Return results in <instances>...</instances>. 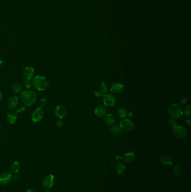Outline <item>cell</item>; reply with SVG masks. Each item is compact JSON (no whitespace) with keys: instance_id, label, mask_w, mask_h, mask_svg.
<instances>
[{"instance_id":"obj_1","label":"cell","mask_w":191,"mask_h":192,"mask_svg":"<svg viewBox=\"0 0 191 192\" xmlns=\"http://www.w3.org/2000/svg\"><path fill=\"white\" fill-rule=\"evenodd\" d=\"M32 84L38 91H46L49 87V82L47 79L42 75H38L33 79Z\"/></svg>"},{"instance_id":"obj_2","label":"cell","mask_w":191,"mask_h":192,"mask_svg":"<svg viewBox=\"0 0 191 192\" xmlns=\"http://www.w3.org/2000/svg\"><path fill=\"white\" fill-rule=\"evenodd\" d=\"M36 93L29 90L22 92L20 95L21 102L26 106H31L33 105L36 103Z\"/></svg>"},{"instance_id":"obj_3","label":"cell","mask_w":191,"mask_h":192,"mask_svg":"<svg viewBox=\"0 0 191 192\" xmlns=\"http://www.w3.org/2000/svg\"><path fill=\"white\" fill-rule=\"evenodd\" d=\"M168 113L171 118L178 119L181 117L183 114V111L181 105L178 104H173L169 107Z\"/></svg>"},{"instance_id":"obj_4","label":"cell","mask_w":191,"mask_h":192,"mask_svg":"<svg viewBox=\"0 0 191 192\" xmlns=\"http://www.w3.org/2000/svg\"><path fill=\"white\" fill-rule=\"evenodd\" d=\"M172 134L177 138L183 139L187 137V131L182 126L177 125L175 126L173 128Z\"/></svg>"},{"instance_id":"obj_5","label":"cell","mask_w":191,"mask_h":192,"mask_svg":"<svg viewBox=\"0 0 191 192\" xmlns=\"http://www.w3.org/2000/svg\"><path fill=\"white\" fill-rule=\"evenodd\" d=\"M120 126L122 130L128 132L131 131L134 127V124L131 120L128 119H123L120 121Z\"/></svg>"},{"instance_id":"obj_6","label":"cell","mask_w":191,"mask_h":192,"mask_svg":"<svg viewBox=\"0 0 191 192\" xmlns=\"http://www.w3.org/2000/svg\"><path fill=\"white\" fill-rule=\"evenodd\" d=\"M35 71L32 66H26L23 70V76L25 81H31L34 75Z\"/></svg>"},{"instance_id":"obj_7","label":"cell","mask_w":191,"mask_h":192,"mask_svg":"<svg viewBox=\"0 0 191 192\" xmlns=\"http://www.w3.org/2000/svg\"><path fill=\"white\" fill-rule=\"evenodd\" d=\"M103 103L107 107L114 106L116 103V98L112 93H106L103 96Z\"/></svg>"},{"instance_id":"obj_8","label":"cell","mask_w":191,"mask_h":192,"mask_svg":"<svg viewBox=\"0 0 191 192\" xmlns=\"http://www.w3.org/2000/svg\"><path fill=\"white\" fill-rule=\"evenodd\" d=\"M44 115V112L43 110L42 107H38L36 108L32 114V120L34 123H38L42 120Z\"/></svg>"},{"instance_id":"obj_9","label":"cell","mask_w":191,"mask_h":192,"mask_svg":"<svg viewBox=\"0 0 191 192\" xmlns=\"http://www.w3.org/2000/svg\"><path fill=\"white\" fill-rule=\"evenodd\" d=\"M55 183V178L52 174L47 175L43 180V186L47 189L51 188Z\"/></svg>"},{"instance_id":"obj_10","label":"cell","mask_w":191,"mask_h":192,"mask_svg":"<svg viewBox=\"0 0 191 192\" xmlns=\"http://www.w3.org/2000/svg\"><path fill=\"white\" fill-rule=\"evenodd\" d=\"M124 85L119 82H114L111 84L110 87V91L115 94H118L124 90Z\"/></svg>"},{"instance_id":"obj_11","label":"cell","mask_w":191,"mask_h":192,"mask_svg":"<svg viewBox=\"0 0 191 192\" xmlns=\"http://www.w3.org/2000/svg\"><path fill=\"white\" fill-rule=\"evenodd\" d=\"M18 103H19V98L18 96H10L7 100V108L10 110H13L18 106Z\"/></svg>"},{"instance_id":"obj_12","label":"cell","mask_w":191,"mask_h":192,"mask_svg":"<svg viewBox=\"0 0 191 192\" xmlns=\"http://www.w3.org/2000/svg\"><path fill=\"white\" fill-rule=\"evenodd\" d=\"M55 115L61 119L66 116L67 114V109L63 106H58L54 111Z\"/></svg>"},{"instance_id":"obj_13","label":"cell","mask_w":191,"mask_h":192,"mask_svg":"<svg viewBox=\"0 0 191 192\" xmlns=\"http://www.w3.org/2000/svg\"><path fill=\"white\" fill-rule=\"evenodd\" d=\"M12 180V175L8 172H4L0 175V184L6 185Z\"/></svg>"},{"instance_id":"obj_14","label":"cell","mask_w":191,"mask_h":192,"mask_svg":"<svg viewBox=\"0 0 191 192\" xmlns=\"http://www.w3.org/2000/svg\"><path fill=\"white\" fill-rule=\"evenodd\" d=\"M18 119V113L15 111H11L6 116L7 122L9 124H14Z\"/></svg>"},{"instance_id":"obj_15","label":"cell","mask_w":191,"mask_h":192,"mask_svg":"<svg viewBox=\"0 0 191 192\" xmlns=\"http://www.w3.org/2000/svg\"><path fill=\"white\" fill-rule=\"evenodd\" d=\"M94 113L97 117H104L106 114V108L102 105H99L95 108Z\"/></svg>"},{"instance_id":"obj_16","label":"cell","mask_w":191,"mask_h":192,"mask_svg":"<svg viewBox=\"0 0 191 192\" xmlns=\"http://www.w3.org/2000/svg\"><path fill=\"white\" fill-rule=\"evenodd\" d=\"M159 162L165 166H171L173 164V161L170 157L163 156L160 158Z\"/></svg>"},{"instance_id":"obj_17","label":"cell","mask_w":191,"mask_h":192,"mask_svg":"<svg viewBox=\"0 0 191 192\" xmlns=\"http://www.w3.org/2000/svg\"><path fill=\"white\" fill-rule=\"evenodd\" d=\"M116 121L115 117L112 114H106L104 116V122L107 125H113Z\"/></svg>"},{"instance_id":"obj_18","label":"cell","mask_w":191,"mask_h":192,"mask_svg":"<svg viewBox=\"0 0 191 192\" xmlns=\"http://www.w3.org/2000/svg\"><path fill=\"white\" fill-rule=\"evenodd\" d=\"M122 129L118 124H113L110 128V132L114 137H119L122 133Z\"/></svg>"},{"instance_id":"obj_19","label":"cell","mask_w":191,"mask_h":192,"mask_svg":"<svg viewBox=\"0 0 191 192\" xmlns=\"http://www.w3.org/2000/svg\"><path fill=\"white\" fill-rule=\"evenodd\" d=\"M20 165L18 161H14L11 164L10 166V170L13 174H16L20 171Z\"/></svg>"},{"instance_id":"obj_20","label":"cell","mask_w":191,"mask_h":192,"mask_svg":"<svg viewBox=\"0 0 191 192\" xmlns=\"http://www.w3.org/2000/svg\"><path fill=\"white\" fill-rule=\"evenodd\" d=\"M134 157L135 156L134 153L133 152H129L125 154L122 157V159H123L126 162H131L134 160Z\"/></svg>"},{"instance_id":"obj_21","label":"cell","mask_w":191,"mask_h":192,"mask_svg":"<svg viewBox=\"0 0 191 192\" xmlns=\"http://www.w3.org/2000/svg\"><path fill=\"white\" fill-rule=\"evenodd\" d=\"M12 91L14 92L15 93H17V94H20L21 92H23L22 91V88H21V86L19 85L18 83H14L12 85Z\"/></svg>"},{"instance_id":"obj_22","label":"cell","mask_w":191,"mask_h":192,"mask_svg":"<svg viewBox=\"0 0 191 192\" xmlns=\"http://www.w3.org/2000/svg\"><path fill=\"white\" fill-rule=\"evenodd\" d=\"M126 171V167L124 164L122 163H120L118 164L117 166V171L118 174H123Z\"/></svg>"},{"instance_id":"obj_23","label":"cell","mask_w":191,"mask_h":192,"mask_svg":"<svg viewBox=\"0 0 191 192\" xmlns=\"http://www.w3.org/2000/svg\"><path fill=\"white\" fill-rule=\"evenodd\" d=\"M99 89L103 93L107 92L108 91V84L106 82H102L99 84Z\"/></svg>"},{"instance_id":"obj_24","label":"cell","mask_w":191,"mask_h":192,"mask_svg":"<svg viewBox=\"0 0 191 192\" xmlns=\"http://www.w3.org/2000/svg\"><path fill=\"white\" fill-rule=\"evenodd\" d=\"M127 112L123 108H120L117 111V115L120 118H124L126 116Z\"/></svg>"},{"instance_id":"obj_25","label":"cell","mask_w":191,"mask_h":192,"mask_svg":"<svg viewBox=\"0 0 191 192\" xmlns=\"http://www.w3.org/2000/svg\"><path fill=\"white\" fill-rule=\"evenodd\" d=\"M188 101V98L187 96H181L179 99V103L181 105H185L186 103H187Z\"/></svg>"},{"instance_id":"obj_26","label":"cell","mask_w":191,"mask_h":192,"mask_svg":"<svg viewBox=\"0 0 191 192\" xmlns=\"http://www.w3.org/2000/svg\"><path fill=\"white\" fill-rule=\"evenodd\" d=\"M168 125L172 128H174V126H175L177 125V121L175 120V119H173V118L169 119L168 120Z\"/></svg>"},{"instance_id":"obj_27","label":"cell","mask_w":191,"mask_h":192,"mask_svg":"<svg viewBox=\"0 0 191 192\" xmlns=\"http://www.w3.org/2000/svg\"><path fill=\"white\" fill-rule=\"evenodd\" d=\"M173 172L176 175H181L182 174V169L179 166H175L174 168Z\"/></svg>"},{"instance_id":"obj_28","label":"cell","mask_w":191,"mask_h":192,"mask_svg":"<svg viewBox=\"0 0 191 192\" xmlns=\"http://www.w3.org/2000/svg\"><path fill=\"white\" fill-rule=\"evenodd\" d=\"M184 114L187 116H190L191 115V105H188L185 108L184 110Z\"/></svg>"},{"instance_id":"obj_29","label":"cell","mask_w":191,"mask_h":192,"mask_svg":"<svg viewBox=\"0 0 191 192\" xmlns=\"http://www.w3.org/2000/svg\"><path fill=\"white\" fill-rule=\"evenodd\" d=\"M95 96L96 97H103L104 94L100 89H96L95 91Z\"/></svg>"},{"instance_id":"obj_30","label":"cell","mask_w":191,"mask_h":192,"mask_svg":"<svg viewBox=\"0 0 191 192\" xmlns=\"http://www.w3.org/2000/svg\"><path fill=\"white\" fill-rule=\"evenodd\" d=\"M46 103V99L44 98V97H43L42 98L41 100H40L39 101V105H40V107H42L44 106L45 105Z\"/></svg>"},{"instance_id":"obj_31","label":"cell","mask_w":191,"mask_h":192,"mask_svg":"<svg viewBox=\"0 0 191 192\" xmlns=\"http://www.w3.org/2000/svg\"><path fill=\"white\" fill-rule=\"evenodd\" d=\"M25 106H26L24 105V106L19 107L17 110V111H16L17 113H21V112H24L25 110Z\"/></svg>"},{"instance_id":"obj_32","label":"cell","mask_w":191,"mask_h":192,"mask_svg":"<svg viewBox=\"0 0 191 192\" xmlns=\"http://www.w3.org/2000/svg\"><path fill=\"white\" fill-rule=\"evenodd\" d=\"M56 125H57L58 127H60V128L62 127L63 125H64V121H62V120L60 119V120H58L57 121Z\"/></svg>"},{"instance_id":"obj_33","label":"cell","mask_w":191,"mask_h":192,"mask_svg":"<svg viewBox=\"0 0 191 192\" xmlns=\"http://www.w3.org/2000/svg\"><path fill=\"white\" fill-rule=\"evenodd\" d=\"M32 85V82L31 81H25V87L26 88H29L30 87V86Z\"/></svg>"},{"instance_id":"obj_34","label":"cell","mask_w":191,"mask_h":192,"mask_svg":"<svg viewBox=\"0 0 191 192\" xmlns=\"http://www.w3.org/2000/svg\"><path fill=\"white\" fill-rule=\"evenodd\" d=\"M12 179H13L15 181H19L20 180V177L18 175H15L13 177L12 176Z\"/></svg>"},{"instance_id":"obj_35","label":"cell","mask_w":191,"mask_h":192,"mask_svg":"<svg viewBox=\"0 0 191 192\" xmlns=\"http://www.w3.org/2000/svg\"><path fill=\"white\" fill-rule=\"evenodd\" d=\"M186 123H187V124L189 126H191V119L189 118V117H188L187 118V119H186Z\"/></svg>"},{"instance_id":"obj_36","label":"cell","mask_w":191,"mask_h":192,"mask_svg":"<svg viewBox=\"0 0 191 192\" xmlns=\"http://www.w3.org/2000/svg\"><path fill=\"white\" fill-rule=\"evenodd\" d=\"M126 115H127V116L128 117H131L133 116V114L131 112H128L126 114Z\"/></svg>"},{"instance_id":"obj_37","label":"cell","mask_w":191,"mask_h":192,"mask_svg":"<svg viewBox=\"0 0 191 192\" xmlns=\"http://www.w3.org/2000/svg\"><path fill=\"white\" fill-rule=\"evenodd\" d=\"M26 192H36L35 190H34V189H27L26 190Z\"/></svg>"},{"instance_id":"obj_38","label":"cell","mask_w":191,"mask_h":192,"mask_svg":"<svg viewBox=\"0 0 191 192\" xmlns=\"http://www.w3.org/2000/svg\"><path fill=\"white\" fill-rule=\"evenodd\" d=\"M3 65H4V61L2 59H0V68L3 66Z\"/></svg>"},{"instance_id":"obj_39","label":"cell","mask_w":191,"mask_h":192,"mask_svg":"<svg viewBox=\"0 0 191 192\" xmlns=\"http://www.w3.org/2000/svg\"><path fill=\"white\" fill-rule=\"evenodd\" d=\"M2 98V93L0 92V102L1 101Z\"/></svg>"},{"instance_id":"obj_40","label":"cell","mask_w":191,"mask_h":192,"mask_svg":"<svg viewBox=\"0 0 191 192\" xmlns=\"http://www.w3.org/2000/svg\"><path fill=\"white\" fill-rule=\"evenodd\" d=\"M50 192V191H49V189H47V190H46V192Z\"/></svg>"}]
</instances>
